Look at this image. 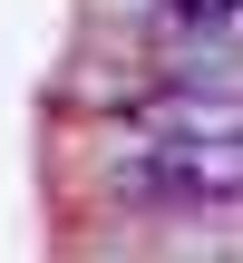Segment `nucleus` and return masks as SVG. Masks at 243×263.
<instances>
[]
</instances>
